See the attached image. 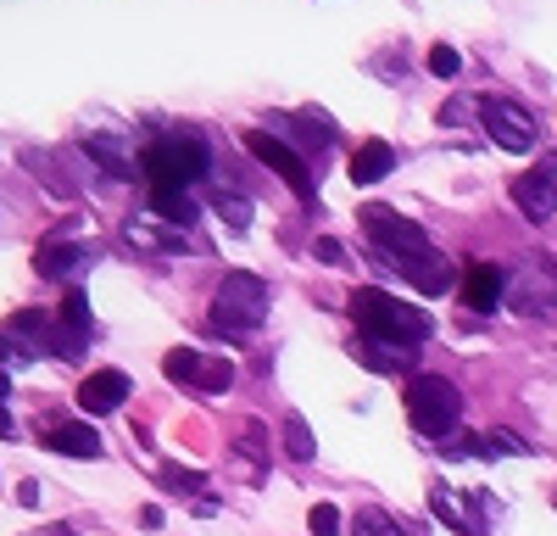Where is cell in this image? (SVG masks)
Returning <instances> with one entry per match:
<instances>
[{"instance_id": "17", "label": "cell", "mask_w": 557, "mask_h": 536, "mask_svg": "<svg viewBox=\"0 0 557 536\" xmlns=\"http://www.w3.org/2000/svg\"><path fill=\"white\" fill-rule=\"evenodd\" d=\"M357 357L374 375H401V369H412L418 364V346H385V341H362L357 346Z\"/></svg>"}, {"instance_id": "16", "label": "cell", "mask_w": 557, "mask_h": 536, "mask_svg": "<svg viewBox=\"0 0 557 536\" xmlns=\"http://www.w3.org/2000/svg\"><path fill=\"white\" fill-rule=\"evenodd\" d=\"M84 151L96 157V162H101L112 179H134V151L117 141V134H107V129H101V134H89V141H84Z\"/></svg>"}, {"instance_id": "28", "label": "cell", "mask_w": 557, "mask_h": 536, "mask_svg": "<svg viewBox=\"0 0 557 536\" xmlns=\"http://www.w3.org/2000/svg\"><path fill=\"white\" fill-rule=\"evenodd\" d=\"M28 357H34V346H28V341H17V336L0 330V375H7V364H28Z\"/></svg>"}, {"instance_id": "33", "label": "cell", "mask_w": 557, "mask_h": 536, "mask_svg": "<svg viewBox=\"0 0 557 536\" xmlns=\"http://www.w3.org/2000/svg\"><path fill=\"white\" fill-rule=\"evenodd\" d=\"M17 503H23V509H39V486H34V480L17 486Z\"/></svg>"}, {"instance_id": "11", "label": "cell", "mask_w": 557, "mask_h": 536, "mask_svg": "<svg viewBox=\"0 0 557 536\" xmlns=\"http://www.w3.org/2000/svg\"><path fill=\"white\" fill-rule=\"evenodd\" d=\"M123 397H128V375L123 369H96L78 386V409L84 414H117Z\"/></svg>"}, {"instance_id": "13", "label": "cell", "mask_w": 557, "mask_h": 536, "mask_svg": "<svg viewBox=\"0 0 557 536\" xmlns=\"http://www.w3.org/2000/svg\"><path fill=\"white\" fill-rule=\"evenodd\" d=\"M391 168H396L391 141H362V146L351 151V185H380Z\"/></svg>"}, {"instance_id": "27", "label": "cell", "mask_w": 557, "mask_h": 536, "mask_svg": "<svg viewBox=\"0 0 557 536\" xmlns=\"http://www.w3.org/2000/svg\"><path fill=\"white\" fill-rule=\"evenodd\" d=\"M307 531H312V536H341V509H335V503H312Z\"/></svg>"}, {"instance_id": "34", "label": "cell", "mask_w": 557, "mask_h": 536, "mask_svg": "<svg viewBox=\"0 0 557 536\" xmlns=\"http://www.w3.org/2000/svg\"><path fill=\"white\" fill-rule=\"evenodd\" d=\"M7 397H12V380H7V375H0V409H7Z\"/></svg>"}, {"instance_id": "26", "label": "cell", "mask_w": 557, "mask_h": 536, "mask_svg": "<svg viewBox=\"0 0 557 536\" xmlns=\"http://www.w3.org/2000/svg\"><path fill=\"white\" fill-rule=\"evenodd\" d=\"M162 486H168V491H178V498H196V491H201L207 480H201L196 470H178V464H168V470H162Z\"/></svg>"}, {"instance_id": "20", "label": "cell", "mask_w": 557, "mask_h": 536, "mask_svg": "<svg viewBox=\"0 0 557 536\" xmlns=\"http://www.w3.org/2000/svg\"><path fill=\"white\" fill-rule=\"evenodd\" d=\"M201 364H207V357H201L196 346H173V352L162 357V375H168V380H190V386H196V380H201Z\"/></svg>"}, {"instance_id": "14", "label": "cell", "mask_w": 557, "mask_h": 536, "mask_svg": "<svg viewBox=\"0 0 557 536\" xmlns=\"http://www.w3.org/2000/svg\"><path fill=\"white\" fill-rule=\"evenodd\" d=\"M45 447L62 453V459H101V436L89 425H51L45 430Z\"/></svg>"}, {"instance_id": "8", "label": "cell", "mask_w": 557, "mask_h": 536, "mask_svg": "<svg viewBox=\"0 0 557 536\" xmlns=\"http://www.w3.org/2000/svg\"><path fill=\"white\" fill-rule=\"evenodd\" d=\"M246 151H251L262 168H273L301 202H312V173H307V162H301L285 141H278V134H268V129H246Z\"/></svg>"}, {"instance_id": "22", "label": "cell", "mask_w": 557, "mask_h": 536, "mask_svg": "<svg viewBox=\"0 0 557 536\" xmlns=\"http://www.w3.org/2000/svg\"><path fill=\"white\" fill-rule=\"evenodd\" d=\"M212 207H218V218H228V230H251V202H246V196L218 191V196H212Z\"/></svg>"}, {"instance_id": "35", "label": "cell", "mask_w": 557, "mask_h": 536, "mask_svg": "<svg viewBox=\"0 0 557 536\" xmlns=\"http://www.w3.org/2000/svg\"><path fill=\"white\" fill-rule=\"evenodd\" d=\"M0 436H12V414L7 409H0Z\"/></svg>"}, {"instance_id": "1", "label": "cell", "mask_w": 557, "mask_h": 536, "mask_svg": "<svg viewBox=\"0 0 557 536\" xmlns=\"http://www.w3.org/2000/svg\"><path fill=\"white\" fill-rule=\"evenodd\" d=\"M351 319L362 330V341H385V346H418L435 325H430V313L424 307H412L380 285H362L351 291Z\"/></svg>"}, {"instance_id": "24", "label": "cell", "mask_w": 557, "mask_h": 536, "mask_svg": "<svg viewBox=\"0 0 557 536\" xmlns=\"http://www.w3.org/2000/svg\"><path fill=\"white\" fill-rule=\"evenodd\" d=\"M57 325L89 336V296H84V291H67V302H62V313H57Z\"/></svg>"}, {"instance_id": "3", "label": "cell", "mask_w": 557, "mask_h": 536, "mask_svg": "<svg viewBox=\"0 0 557 536\" xmlns=\"http://www.w3.org/2000/svg\"><path fill=\"white\" fill-rule=\"evenodd\" d=\"M407 419L418 436H430V441H446L462 419V397L446 375H412L407 380Z\"/></svg>"}, {"instance_id": "32", "label": "cell", "mask_w": 557, "mask_h": 536, "mask_svg": "<svg viewBox=\"0 0 557 536\" xmlns=\"http://www.w3.org/2000/svg\"><path fill=\"white\" fill-rule=\"evenodd\" d=\"M312 252H318L323 263H341V257H346V252H341V241H330V235H323V241H318Z\"/></svg>"}, {"instance_id": "10", "label": "cell", "mask_w": 557, "mask_h": 536, "mask_svg": "<svg viewBox=\"0 0 557 536\" xmlns=\"http://www.w3.org/2000/svg\"><path fill=\"white\" fill-rule=\"evenodd\" d=\"M502 296H507V268L502 263H469V275H462V307L491 313Z\"/></svg>"}, {"instance_id": "2", "label": "cell", "mask_w": 557, "mask_h": 536, "mask_svg": "<svg viewBox=\"0 0 557 536\" xmlns=\"http://www.w3.org/2000/svg\"><path fill=\"white\" fill-rule=\"evenodd\" d=\"M207 141H196V134H162V141L146 146V157H139V173H146L151 191H190L196 179L207 173Z\"/></svg>"}, {"instance_id": "18", "label": "cell", "mask_w": 557, "mask_h": 536, "mask_svg": "<svg viewBox=\"0 0 557 536\" xmlns=\"http://www.w3.org/2000/svg\"><path fill=\"white\" fill-rule=\"evenodd\" d=\"M123 235H128L134 246H151V252H184V235H178V230H151L146 218H128Z\"/></svg>"}, {"instance_id": "21", "label": "cell", "mask_w": 557, "mask_h": 536, "mask_svg": "<svg viewBox=\"0 0 557 536\" xmlns=\"http://www.w3.org/2000/svg\"><path fill=\"white\" fill-rule=\"evenodd\" d=\"M285 453H290L296 464H307V459L318 453V441H312V430H307V419H301V414H290V419H285Z\"/></svg>"}, {"instance_id": "7", "label": "cell", "mask_w": 557, "mask_h": 536, "mask_svg": "<svg viewBox=\"0 0 557 536\" xmlns=\"http://www.w3.org/2000/svg\"><path fill=\"white\" fill-rule=\"evenodd\" d=\"M507 291H513V307L524 313V319H552L557 313V268L546 257H535L507 280Z\"/></svg>"}, {"instance_id": "36", "label": "cell", "mask_w": 557, "mask_h": 536, "mask_svg": "<svg viewBox=\"0 0 557 536\" xmlns=\"http://www.w3.org/2000/svg\"><path fill=\"white\" fill-rule=\"evenodd\" d=\"M51 536H73V531H67V525H51Z\"/></svg>"}, {"instance_id": "15", "label": "cell", "mask_w": 557, "mask_h": 536, "mask_svg": "<svg viewBox=\"0 0 557 536\" xmlns=\"http://www.w3.org/2000/svg\"><path fill=\"white\" fill-rule=\"evenodd\" d=\"M78 263H84V246H73L67 235H51V241H45V246L34 252V268H39L45 280H67Z\"/></svg>"}, {"instance_id": "5", "label": "cell", "mask_w": 557, "mask_h": 536, "mask_svg": "<svg viewBox=\"0 0 557 536\" xmlns=\"http://www.w3.org/2000/svg\"><path fill=\"white\" fill-rule=\"evenodd\" d=\"M268 319V280L257 275H223V285L212 291V330L223 336H251Z\"/></svg>"}, {"instance_id": "31", "label": "cell", "mask_w": 557, "mask_h": 536, "mask_svg": "<svg viewBox=\"0 0 557 536\" xmlns=\"http://www.w3.org/2000/svg\"><path fill=\"white\" fill-rule=\"evenodd\" d=\"M240 453H246V459H262V430H257V425H246V436H240Z\"/></svg>"}, {"instance_id": "29", "label": "cell", "mask_w": 557, "mask_h": 536, "mask_svg": "<svg viewBox=\"0 0 557 536\" xmlns=\"http://www.w3.org/2000/svg\"><path fill=\"white\" fill-rule=\"evenodd\" d=\"M457 68H462V57L451 51V45H435V51H430V73L435 78H457Z\"/></svg>"}, {"instance_id": "19", "label": "cell", "mask_w": 557, "mask_h": 536, "mask_svg": "<svg viewBox=\"0 0 557 536\" xmlns=\"http://www.w3.org/2000/svg\"><path fill=\"white\" fill-rule=\"evenodd\" d=\"M151 207H157V218L162 223H190L196 218V202H190V191H151Z\"/></svg>"}, {"instance_id": "6", "label": "cell", "mask_w": 557, "mask_h": 536, "mask_svg": "<svg viewBox=\"0 0 557 536\" xmlns=\"http://www.w3.org/2000/svg\"><path fill=\"white\" fill-rule=\"evenodd\" d=\"M480 129L491 134V141H496L502 151H513V157L535 151V118H530V112H524L519 101L485 96V101H480Z\"/></svg>"}, {"instance_id": "30", "label": "cell", "mask_w": 557, "mask_h": 536, "mask_svg": "<svg viewBox=\"0 0 557 536\" xmlns=\"http://www.w3.org/2000/svg\"><path fill=\"white\" fill-rule=\"evenodd\" d=\"M357 531H362V536H396V531H391V514H380V509H362V514H357Z\"/></svg>"}, {"instance_id": "12", "label": "cell", "mask_w": 557, "mask_h": 536, "mask_svg": "<svg viewBox=\"0 0 557 536\" xmlns=\"http://www.w3.org/2000/svg\"><path fill=\"white\" fill-rule=\"evenodd\" d=\"M430 514L446 520V525L462 531V536H485V514L462 498V491H451V486H435V491H430Z\"/></svg>"}, {"instance_id": "25", "label": "cell", "mask_w": 557, "mask_h": 536, "mask_svg": "<svg viewBox=\"0 0 557 536\" xmlns=\"http://www.w3.org/2000/svg\"><path fill=\"white\" fill-rule=\"evenodd\" d=\"M196 386H201V391H228V386H235V364H228V357H207Z\"/></svg>"}, {"instance_id": "4", "label": "cell", "mask_w": 557, "mask_h": 536, "mask_svg": "<svg viewBox=\"0 0 557 536\" xmlns=\"http://www.w3.org/2000/svg\"><path fill=\"white\" fill-rule=\"evenodd\" d=\"M357 218H362L368 241L380 246V268H401V263H412V257H430V252H435L430 235L418 230L412 218H401L396 207H385V202H368Z\"/></svg>"}, {"instance_id": "9", "label": "cell", "mask_w": 557, "mask_h": 536, "mask_svg": "<svg viewBox=\"0 0 557 536\" xmlns=\"http://www.w3.org/2000/svg\"><path fill=\"white\" fill-rule=\"evenodd\" d=\"M513 207H519L530 223H541V218L557 212V157H541L530 173L513 179Z\"/></svg>"}, {"instance_id": "23", "label": "cell", "mask_w": 557, "mask_h": 536, "mask_svg": "<svg viewBox=\"0 0 557 536\" xmlns=\"http://www.w3.org/2000/svg\"><path fill=\"white\" fill-rule=\"evenodd\" d=\"M485 453L496 459V453H507V459H530L535 447L519 436V430H485Z\"/></svg>"}]
</instances>
